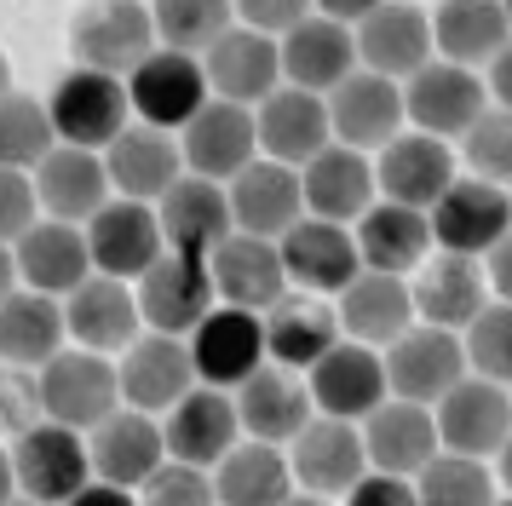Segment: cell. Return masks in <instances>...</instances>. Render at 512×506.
Returning <instances> with one entry per match:
<instances>
[{
  "mask_svg": "<svg viewBox=\"0 0 512 506\" xmlns=\"http://www.w3.org/2000/svg\"><path fill=\"white\" fill-rule=\"evenodd\" d=\"M70 52H75V69H98V75L133 81V75L162 52V41H156V6L110 0V6L75 12Z\"/></svg>",
  "mask_w": 512,
  "mask_h": 506,
  "instance_id": "1",
  "label": "cell"
},
{
  "mask_svg": "<svg viewBox=\"0 0 512 506\" xmlns=\"http://www.w3.org/2000/svg\"><path fill=\"white\" fill-rule=\"evenodd\" d=\"M6 483L41 506H70L93 483V449L70 426H41V432L6 443Z\"/></svg>",
  "mask_w": 512,
  "mask_h": 506,
  "instance_id": "2",
  "label": "cell"
},
{
  "mask_svg": "<svg viewBox=\"0 0 512 506\" xmlns=\"http://www.w3.org/2000/svg\"><path fill=\"white\" fill-rule=\"evenodd\" d=\"M41 397H47L52 426H70V432H81V437L98 432L110 414L127 409L116 357H98V351H81V345H70L64 357H52V363L41 368Z\"/></svg>",
  "mask_w": 512,
  "mask_h": 506,
  "instance_id": "3",
  "label": "cell"
},
{
  "mask_svg": "<svg viewBox=\"0 0 512 506\" xmlns=\"http://www.w3.org/2000/svg\"><path fill=\"white\" fill-rule=\"evenodd\" d=\"M52 127H58V144L70 150H110L139 115H133V92L116 75H98V69H70L58 87H52Z\"/></svg>",
  "mask_w": 512,
  "mask_h": 506,
  "instance_id": "4",
  "label": "cell"
},
{
  "mask_svg": "<svg viewBox=\"0 0 512 506\" xmlns=\"http://www.w3.org/2000/svg\"><path fill=\"white\" fill-rule=\"evenodd\" d=\"M144 305V328L150 334H173V340H190L202 322L219 311V288H213L208 259H190V253H162L150 276L133 282Z\"/></svg>",
  "mask_w": 512,
  "mask_h": 506,
  "instance_id": "5",
  "label": "cell"
},
{
  "mask_svg": "<svg viewBox=\"0 0 512 506\" xmlns=\"http://www.w3.org/2000/svg\"><path fill=\"white\" fill-rule=\"evenodd\" d=\"M386 380H392V397L420 403V409H438L461 380H472L466 340L449 334V328L420 322V328H409V334L386 351Z\"/></svg>",
  "mask_w": 512,
  "mask_h": 506,
  "instance_id": "6",
  "label": "cell"
},
{
  "mask_svg": "<svg viewBox=\"0 0 512 506\" xmlns=\"http://www.w3.org/2000/svg\"><path fill=\"white\" fill-rule=\"evenodd\" d=\"M288 466H294V483H300L305 495H323V501H346L351 489L374 472L363 426L328 420V414H317V420L288 443Z\"/></svg>",
  "mask_w": 512,
  "mask_h": 506,
  "instance_id": "7",
  "label": "cell"
},
{
  "mask_svg": "<svg viewBox=\"0 0 512 506\" xmlns=\"http://www.w3.org/2000/svg\"><path fill=\"white\" fill-rule=\"evenodd\" d=\"M328 121H334V144L380 156L386 144H397L409 133V104H403L397 81L374 75V69H357V75H346L328 92Z\"/></svg>",
  "mask_w": 512,
  "mask_h": 506,
  "instance_id": "8",
  "label": "cell"
},
{
  "mask_svg": "<svg viewBox=\"0 0 512 506\" xmlns=\"http://www.w3.org/2000/svg\"><path fill=\"white\" fill-rule=\"evenodd\" d=\"M403 104H409V127H415V133H432V138H443V144H455V138H466L478 127V115L489 110V81L478 69L432 58L415 81H403Z\"/></svg>",
  "mask_w": 512,
  "mask_h": 506,
  "instance_id": "9",
  "label": "cell"
},
{
  "mask_svg": "<svg viewBox=\"0 0 512 506\" xmlns=\"http://www.w3.org/2000/svg\"><path fill=\"white\" fill-rule=\"evenodd\" d=\"M374 179H380V202L432 213V207L455 190V179H461V156H455V144H443V138L409 127L397 144H386V150L374 156Z\"/></svg>",
  "mask_w": 512,
  "mask_h": 506,
  "instance_id": "10",
  "label": "cell"
},
{
  "mask_svg": "<svg viewBox=\"0 0 512 506\" xmlns=\"http://www.w3.org/2000/svg\"><path fill=\"white\" fill-rule=\"evenodd\" d=\"M190 363L196 380L213 391H242L259 368L271 363V340H265V317L219 305L196 334H190Z\"/></svg>",
  "mask_w": 512,
  "mask_h": 506,
  "instance_id": "11",
  "label": "cell"
},
{
  "mask_svg": "<svg viewBox=\"0 0 512 506\" xmlns=\"http://www.w3.org/2000/svg\"><path fill=\"white\" fill-rule=\"evenodd\" d=\"M18 271V288L47 299H70L98 276L93 248H87V225H58L47 219L41 230H29L18 248H6V282Z\"/></svg>",
  "mask_w": 512,
  "mask_h": 506,
  "instance_id": "12",
  "label": "cell"
},
{
  "mask_svg": "<svg viewBox=\"0 0 512 506\" xmlns=\"http://www.w3.org/2000/svg\"><path fill=\"white\" fill-rule=\"evenodd\" d=\"M104 167H110V184H116L121 202H144V207H162L167 196L190 179L179 133L144 127V121H133V127L104 150Z\"/></svg>",
  "mask_w": 512,
  "mask_h": 506,
  "instance_id": "13",
  "label": "cell"
},
{
  "mask_svg": "<svg viewBox=\"0 0 512 506\" xmlns=\"http://www.w3.org/2000/svg\"><path fill=\"white\" fill-rule=\"evenodd\" d=\"M432 236H438L443 253L489 259V253L512 236V190L461 173V179H455V190L432 207Z\"/></svg>",
  "mask_w": 512,
  "mask_h": 506,
  "instance_id": "14",
  "label": "cell"
},
{
  "mask_svg": "<svg viewBox=\"0 0 512 506\" xmlns=\"http://www.w3.org/2000/svg\"><path fill=\"white\" fill-rule=\"evenodd\" d=\"M282 265H288V288L317 299H340L363 276V253H357V230L328 225L305 213L300 225L282 236Z\"/></svg>",
  "mask_w": 512,
  "mask_h": 506,
  "instance_id": "15",
  "label": "cell"
},
{
  "mask_svg": "<svg viewBox=\"0 0 512 506\" xmlns=\"http://www.w3.org/2000/svg\"><path fill=\"white\" fill-rule=\"evenodd\" d=\"M64 317H70V345L98 351V357H116V363L150 334L144 328L139 288L116 282V276H93L81 294H70L64 299Z\"/></svg>",
  "mask_w": 512,
  "mask_h": 506,
  "instance_id": "16",
  "label": "cell"
},
{
  "mask_svg": "<svg viewBox=\"0 0 512 506\" xmlns=\"http://www.w3.org/2000/svg\"><path fill=\"white\" fill-rule=\"evenodd\" d=\"M127 92H133V115H139L144 127H162V133H185L190 121L213 104L202 58L167 52V46L127 81Z\"/></svg>",
  "mask_w": 512,
  "mask_h": 506,
  "instance_id": "17",
  "label": "cell"
},
{
  "mask_svg": "<svg viewBox=\"0 0 512 506\" xmlns=\"http://www.w3.org/2000/svg\"><path fill=\"white\" fill-rule=\"evenodd\" d=\"M432 12L426 6H409V0H380L374 18L357 29V64L386 75V81H415L420 69L432 64Z\"/></svg>",
  "mask_w": 512,
  "mask_h": 506,
  "instance_id": "18",
  "label": "cell"
},
{
  "mask_svg": "<svg viewBox=\"0 0 512 506\" xmlns=\"http://www.w3.org/2000/svg\"><path fill=\"white\" fill-rule=\"evenodd\" d=\"M202 69H208L213 98L219 104H242V110H259L265 98H277L288 87L282 81V41L259 35L248 23H236L231 35L202 58Z\"/></svg>",
  "mask_w": 512,
  "mask_h": 506,
  "instance_id": "19",
  "label": "cell"
},
{
  "mask_svg": "<svg viewBox=\"0 0 512 506\" xmlns=\"http://www.w3.org/2000/svg\"><path fill=\"white\" fill-rule=\"evenodd\" d=\"M409 288H415V311L420 322H432V328H449V334H466L472 322L489 311V271L484 259H466V253H432L415 276H409Z\"/></svg>",
  "mask_w": 512,
  "mask_h": 506,
  "instance_id": "20",
  "label": "cell"
},
{
  "mask_svg": "<svg viewBox=\"0 0 512 506\" xmlns=\"http://www.w3.org/2000/svg\"><path fill=\"white\" fill-rule=\"evenodd\" d=\"M438 432L449 455L466 460H495L512 443V391L495 380H461L438 403Z\"/></svg>",
  "mask_w": 512,
  "mask_h": 506,
  "instance_id": "21",
  "label": "cell"
},
{
  "mask_svg": "<svg viewBox=\"0 0 512 506\" xmlns=\"http://www.w3.org/2000/svg\"><path fill=\"white\" fill-rule=\"evenodd\" d=\"M116 368H121V397H127V409L156 414V420H167L190 391L202 386V380H196V363H190V340H173V334H144Z\"/></svg>",
  "mask_w": 512,
  "mask_h": 506,
  "instance_id": "22",
  "label": "cell"
},
{
  "mask_svg": "<svg viewBox=\"0 0 512 506\" xmlns=\"http://www.w3.org/2000/svg\"><path fill=\"white\" fill-rule=\"evenodd\" d=\"M236 397V414H242V432L254 437V443H277L288 449L294 437L317 420V397H311V380H305L300 368H282V363H265L248 380Z\"/></svg>",
  "mask_w": 512,
  "mask_h": 506,
  "instance_id": "23",
  "label": "cell"
},
{
  "mask_svg": "<svg viewBox=\"0 0 512 506\" xmlns=\"http://www.w3.org/2000/svg\"><path fill=\"white\" fill-rule=\"evenodd\" d=\"M311 380V397H317V414L328 420H351V426H363L386 397H392V380H386V357L369 351V345H351L340 340L328 351L323 363L305 374Z\"/></svg>",
  "mask_w": 512,
  "mask_h": 506,
  "instance_id": "24",
  "label": "cell"
},
{
  "mask_svg": "<svg viewBox=\"0 0 512 506\" xmlns=\"http://www.w3.org/2000/svg\"><path fill=\"white\" fill-rule=\"evenodd\" d=\"M340 311V334L351 345H369V351H392L409 328H420V311H415V288L403 276H380V271H363L351 282L346 294L334 299Z\"/></svg>",
  "mask_w": 512,
  "mask_h": 506,
  "instance_id": "25",
  "label": "cell"
},
{
  "mask_svg": "<svg viewBox=\"0 0 512 506\" xmlns=\"http://www.w3.org/2000/svg\"><path fill=\"white\" fill-rule=\"evenodd\" d=\"M363 443H369L374 472H386V478H420V472L443 455L438 409H420V403L386 397V403L363 420Z\"/></svg>",
  "mask_w": 512,
  "mask_h": 506,
  "instance_id": "26",
  "label": "cell"
},
{
  "mask_svg": "<svg viewBox=\"0 0 512 506\" xmlns=\"http://www.w3.org/2000/svg\"><path fill=\"white\" fill-rule=\"evenodd\" d=\"M179 144H185V167L196 173V179L231 184L259 161V121H254V110L219 104V98H213L208 110L179 133Z\"/></svg>",
  "mask_w": 512,
  "mask_h": 506,
  "instance_id": "27",
  "label": "cell"
},
{
  "mask_svg": "<svg viewBox=\"0 0 512 506\" xmlns=\"http://www.w3.org/2000/svg\"><path fill=\"white\" fill-rule=\"evenodd\" d=\"M87 248H93V265L98 276H116V282H139L150 276V265L167 253V236H162V213L144 202H110L87 225Z\"/></svg>",
  "mask_w": 512,
  "mask_h": 506,
  "instance_id": "28",
  "label": "cell"
},
{
  "mask_svg": "<svg viewBox=\"0 0 512 506\" xmlns=\"http://www.w3.org/2000/svg\"><path fill=\"white\" fill-rule=\"evenodd\" d=\"M87 449H93V478L116 483V489H144L173 460L167 455L162 420L156 414H139V409L110 414L98 432H87Z\"/></svg>",
  "mask_w": 512,
  "mask_h": 506,
  "instance_id": "29",
  "label": "cell"
},
{
  "mask_svg": "<svg viewBox=\"0 0 512 506\" xmlns=\"http://www.w3.org/2000/svg\"><path fill=\"white\" fill-rule=\"evenodd\" d=\"M254 121H259V156L282 161V167H294V173H305V167L334 144L328 98L300 92V87H282L277 98H265L254 110Z\"/></svg>",
  "mask_w": 512,
  "mask_h": 506,
  "instance_id": "30",
  "label": "cell"
},
{
  "mask_svg": "<svg viewBox=\"0 0 512 506\" xmlns=\"http://www.w3.org/2000/svg\"><path fill=\"white\" fill-rule=\"evenodd\" d=\"M162 432H167V455L179 466H202V472H213L248 437L242 432V414H236V397L231 391H213V386L190 391L185 403L162 420Z\"/></svg>",
  "mask_w": 512,
  "mask_h": 506,
  "instance_id": "31",
  "label": "cell"
},
{
  "mask_svg": "<svg viewBox=\"0 0 512 506\" xmlns=\"http://www.w3.org/2000/svg\"><path fill=\"white\" fill-rule=\"evenodd\" d=\"M35 190H41V207L58 225H93L104 207L116 202V184H110V167L98 150H70L58 144L41 167H35Z\"/></svg>",
  "mask_w": 512,
  "mask_h": 506,
  "instance_id": "32",
  "label": "cell"
},
{
  "mask_svg": "<svg viewBox=\"0 0 512 506\" xmlns=\"http://www.w3.org/2000/svg\"><path fill=\"white\" fill-rule=\"evenodd\" d=\"M305 184V213L328 219V225H351L380 202V179H374V156L346 150V144H328L323 156L300 173Z\"/></svg>",
  "mask_w": 512,
  "mask_h": 506,
  "instance_id": "33",
  "label": "cell"
},
{
  "mask_svg": "<svg viewBox=\"0 0 512 506\" xmlns=\"http://www.w3.org/2000/svg\"><path fill=\"white\" fill-rule=\"evenodd\" d=\"M208 271H213V288H219V305L254 311V317H265V311L288 294L282 242H265V236H242V230H236L231 242L208 259Z\"/></svg>",
  "mask_w": 512,
  "mask_h": 506,
  "instance_id": "34",
  "label": "cell"
},
{
  "mask_svg": "<svg viewBox=\"0 0 512 506\" xmlns=\"http://www.w3.org/2000/svg\"><path fill=\"white\" fill-rule=\"evenodd\" d=\"M231 190V213L242 236H265V242H282L288 230L305 219V184L294 167L259 156L242 179L225 184Z\"/></svg>",
  "mask_w": 512,
  "mask_h": 506,
  "instance_id": "35",
  "label": "cell"
},
{
  "mask_svg": "<svg viewBox=\"0 0 512 506\" xmlns=\"http://www.w3.org/2000/svg\"><path fill=\"white\" fill-rule=\"evenodd\" d=\"M162 236L167 253H190V259H213L236 236V213H231V190L213 179H196L190 173L162 207Z\"/></svg>",
  "mask_w": 512,
  "mask_h": 506,
  "instance_id": "36",
  "label": "cell"
},
{
  "mask_svg": "<svg viewBox=\"0 0 512 506\" xmlns=\"http://www.w3.org/2000/svg\"><path fill=\"white\" fill-rule=\"evenodd\" d=\"M357 253H363V271L380 276H409L438 253V236H432V213H415V207L397 202H374L363 219H357Z\"/></svg>",
  "mask_w": 512,
  "mask_h": 506,
  "instance_id": "37",
  "label": "cell"
},
{
  "mask_svg": "<svg viewBox=\"0 0 512 506\" xmlns=\"http://www.w3.org/2000/svg\"><path fill=\"white\" fill-rule=\"evenodd\" d=\"M265 340H271V363L311 374V368L323 363L346 334H340V311H334V299H317V294L288 288V294L265 311Z\"/></svg>",
  "mask_w": 512,
  "mask_h": 506,
  "instance_id": "38",
  "label": "cell"
},
{
  "mask_svg": "<svg viewBox=\"0 0 512 506\" xmlns=\"http://www.w3.org/2000/svg\"><path fill=\"white\" fill-rule=\"evenodd\" d=\"M0 351H6V368H29V374H41L52 357H64L70 351L64 299L12 288L6 305H0Z\"/></svg>",
  "mask_w": 512,
  "mask_h": 506,
  "instance_id": "39",
  "label": "cell"
},
{
  "mask_svg": "<svg viewBox=\"0 0 512 506\" xmlns=\"http://www.w3.org/2000/svg\"><path fill=\"white\" fill-rule=\"evenodd\" d=\"M357 35L351 29H340V23H328L323 12H311V18L282 41V81L300 92H317V98H328V92L340 87L346 75H357Z\"/></svg>",
  "mask_w": 512,
  "mask_h": 506,
  "instance_id": "40",
  "label": "cell"
},
{
  "mask_svg": "<svg viewBox=\"0 0 512 506\" xmlns=\"http://www.w3.org/2000/svg\"><path fill=\"white\" fill-rule=\"evenodd\" d=\"M432 41L443 64L489 69L512 46V18L495 0H443L432 6Z\"/></svg>",
  "mask_w": 512,
  "mask_h": 506,
  "instance_id": "41",
  "label": "cell"
},
{
  "mask_svg": "<svg viewBox=\"0 0 512 506\" xmlns=\"http://www.w3.org/2000/svg\"><path fill=\"white\" fill-rule=\"evenodd\" d=\"M213 489H219V506H288L300 495L288 449L254 443V437H242L231 455L213 466Z\"/></svg>",
  "mask_w": 512,
  "mask_h": 506,
  "instance_id": "42",
  "label": "cell"
},
{
  "mask_svg": "<svg viewBox=\"0 0 512 506\" xmlns=\"http://www.w3.org/2000/svg\"><path fill=\"white\" fill-rule=\"evenodd\" d=\"M236 29V6L225 0H156V41L185 58H208Z\"/></svg>",
  "mask_w": 512,
  "mask_h": 506,
  "instance_id": "43",
  "label": "cell"
},
{
  "mask_svg": "<svg viewBox=\"0 0 512 506\" xmlns=\"http://www.w3.org/2000/svg\"><path fill=\"white\" fill-rule=\"evenodd\" d=\"M52 150H58L52 104L35 98V92H6V110H0V156H6V173H35Z\"/></svg>",
  "mask_w": 512,
  "mask_h": 506,
  "instance_id": "44",
  "label": "cell"
},
{
  "mask_svg": "<svg viewBox=\"0 0 512 506\" xmlns=\"http://www.w3.org/2000/svg\"><path fill=\"white\" fill-rule=\"evenodd\" d=\"M420 506H501V478L489 460H466L443 449L426 472L415 478Z\"/></svg>",
  "mask_w": 512,
  "mask_h": 506,
  "instance_id": "45",
  "label": "cell"
},
{
  "mask_svg": "<svg viewBox=\"0 0 512 506\" xmlns=\"http://www.w3.org/2000/svg\"><path fill=\"white\" fill-rule=\"evenodd\" d=\"M461 167L472 179L512 190V110H495V104H489V110L478 115V127L461 138Z\"/></svg>",
  "mask_w": 512,
  "mask_h": 506,
  "instance_id": "46",
  "label": "cell"
},
{
  "mask_svg": "<svg viewBox=\"0 0 512 506\" xmlns=\"http://www.w3.org/2000/svg\"><path fill=\"white\" fill-rule=\"evenodd\" d=\"M461 340H466V363H472V374L512 391V305L507 299H489V311L466 328Z\"/></svg>",
  "mask_w": 512,
  "mask_h": 506,
  "instance_id": "47",
  "label": "cell"
},
{
  "mask_svg": "<svg viewBox=\"0 0 512 506\" xmlns=\"http://www.w3.org/2000/svg\"><path fill=\"white\" fill-rule=\"evenodd\" d=\"M139 506H219V489H213V472L167 460L162 472L139 489Z\"/></svg>",
  "mask_w": 512,
  "mask_h": 506,
  "instance_id": "48",
  "label": "cell"
},
{
  "mask_svg": "<svg viewBox=\"0 0 512 506\" xmlns=\"http://www.w3.org/2000/svg\"><path fill=\"white\" fill-rule=\"evenodd\" d=\"M0 420H6V443L41 432L47 426V397H41V374L29 368H6V397H0Z\"/></svg>",
  "mask_w": 512,
  "mask_h": 506,
  "instance_id": "49",
  "label": "cell"
},
{
  "mask_svg": "<svg viewBox=\"0 0 512 506\" xmlns=\"http://www.w3.org/2000/svg\"><path fill=\"white\" fill-rule=\"evenodd\" d=\"M41 225H47V207H41L35 173H6L0 179V236H6V248H18L29 230Z\"/></svg>",
  "mask_w": 512,
  "mask_h": 506,
  "instance_id": "50",
  "label": "cell"
},
{
  "mask_svg": "<svg viewBox=\"0 0 512 506\" xmlns=\"http://www.w3.org/2000/svg\"><path fill=\"white\" fill-rule=\"evenodd\" d=\"M305 18H311V6H300V0H242L236 6V23H248L271 41H288Z\"/></svg>",
  "mask_w": 512,
  "mask_h": 506,
  "instance_id": "51",
  "label": "cell"
},
{
  "mask_svg": "<svg viewBox=\"0 0 512 506\" xmlns=\"http://www.w3.org/2000/svg\"><path fill=\"white\" fill-rule=\"evenodd\" d=\"M340 506H420L415 478H386V472H369V478L351 489Z\"/></svg>",
  "mask_w": 512,
  "mask_h": 506,
  "instance_id": "52",
  "label": "cell"
},
{
  "mask_svg": "<svg viewBox=\"0 0 512 506\" xmlns=\"http://www.w3.org/2000/svg\"><path fill=\"white\" fill-rule=\"evenodd\" d=\"M484 271H489V294H495V299H507V305H512V236H507V242H501V248H495V253L484 259Z\"/></svg>",
  "mask_w": 512,
  "mask_h": 506,
  "instance_id": "53",
  "label": "cell"
},
{
  "mask_svg": "<svg viewBox=\"0 0 512 506\" xmlns=\"http://www.w3.org/2000/svg\"><path fill=\"white\" fill-rule=\"evenodd\" d=\"M70 506H139V489H116V483H87Z\"/></svg>",
  "mask_w": 512,
  "mask_h": 506,
  "instance_id": "54",
  "label": "cell"
},
{
  "mask_svg": "<svg viewBox=\"0 0 512 506\" xmlns=\"http://www.w3.org/2000/svg\"><path fill=\"white\" fill-rule=\"evenodd\" d=\"M484 81H489V98H495V110H512V46L484 69Z\"/></svg>",
  "mask_w": 512,
  "mask_h": 506,
  "instance_id": "55",
  "label": "cell"
},
{
  "mask_svg": "<svg viewBox=\"0 0 512 506\" xmlns=\"http://www.w3.org/2000/svg\"><path fill=\"white\" fill-rule=\"evenodd\" d=\"M495 478H501V495H512V443L495 455Z\"/></svg>",
  "mask_w": 512,
  "mask_h": 506,
  "instance_id": "56",
  "label": "cell"
},
{
  "mask_svg": "<svg viewBox=\"0 0 512 506\" xmlns=\"http://www.w3.org/2000/svg\"><path fill=\"white\" fill-rule=\"evenodd\" d=\"M288 506H340V501H323V495H305V489H300V495H294Z\"/></svg>",
  "mask_w": 512,
  "mask_h": 506,
  "instance_id": "57",
  "label": "cell"
},
{
  "mask_svg": "<svg viewBox=\"0 0 512 506\" xmlns=\"http://www.w3.org/2000/svg\"><path fill=\"white\" fill-rule=\"evenodd\" d=\"M6 506H41V501H24V495H6Z\"/></svg>",
  "mask_w": 512,
  "mask_h": 506,
  "instance_id": "58",
  "label": "cell"
},
{
  "mask_svg": "<svg viewBox=\"0 0 512 506\" xmlns=\"http://www.w3.org/2000/svg\"><path fill=\"white\" fill-rule=\"evenodd\" d=\"M501 506H512V495H501Z\"/></svg>",
  "mask_w": 512,
  "mask_h": 506,
  "instance_id": "59",
  "label": "cell"
},
{
  "mask_svg": "<svg viewBox=\"0 0 512 506\" xmlns=\"http://www.w3.org/2000/svg\"><path fill=\"white\" fill-rule=\"evenodd\" d=\"M507 18H512V6H507Z\"/></svg>",
  "mask_w": 512,
  "mask_h": 506,
  "instance_id": "60",
  "label": "cell"
}]
</instances>
